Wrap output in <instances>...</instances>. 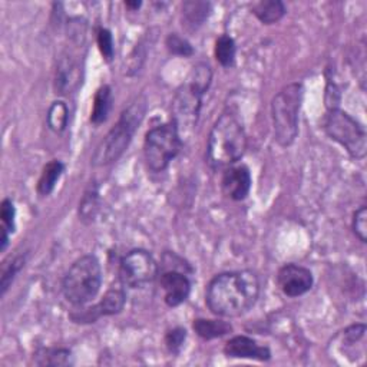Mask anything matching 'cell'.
Masks as SVG:
<instances>
[{
	"label": "cell",
	"mask_w": 367,
	"mask_h": 367,
	"mask_svg": "<svg viewBox=\"0 0 367 367\" xmlns=\"http://www.w3.org/2000/svg\"><path fill=\"white\" fill-rule=\"evenodd\" d=\"M260 281L250 270L229 272L214 277L205 291V303L212 314L239 317L257 301Z\"/></svg>",
	"instance_id": "6da1fadb"
},
{
	"label": "cell",
	"mask_w": 367,
	"mask_h": 367,
	"mask_svg": "<svg viewBox=\"0 0 367 367\" xmlns=\"http://www.w3.org/2000/svg\"><path fill=\"white\" fill-rule=\"evenodd\" d=\"M247 150V135L238 118L224 112L210 133L207 144V162L211 168L219 170L234 165Z\"/></svg>",
	"instance_id": "7a4b0ae2"
},
{
	"label": "cell",
	"mask_w": 367,
	"mask_h": 367,
	"mask_svg": "<svg viewBox=\"0 0 367 367\" xmlns=\"http://www.w3.org/2000/svg\"><path fill=\"white\" fill-rule=\"evenodd\" d=\"M211 78L212 72L208 65H197L174 98L172 122L181 138L184 135H190L197 127L202 96L208 91Z\"/></svg>",
	"instance_id": "3957f363"
},
{
	"label": "cell",
	"mask_w": 367,
	"mask_h": 367,
	"mask_svg": "<svg viewBox=\"0 0 367 367\" xmlns=\"http://www.w3.org/2000/svg\"><path fill=\"white\" fill-rule=\"evenodd\" d=\"M145 115V102H135L122 112L116 125L100 141L92 157L95 167L109 165L120 158L133 141V137Z\"/></svg>",
	"instance_id": "277c9868"
},
{
	"label": "cell",
	"mask_w": 367,
	"mask_h": 367,
	"mask_svg": "<svg viewBox=\"0 0 367 367\" xmlns=\"http://www.w3.org/2000/svg\"><path fill=\"white\" fill-rule=\"evenodd\" d=\"M303 102V86L290 83L283 88L272 102L274 137L279 145L290 147L299 135V113Z\"/></svg>",
	"instance_id": "5b68a950"
},
{
	"label": "cell",
	"mask_w": 367,
	"mask_h": 367,
	"mask_svg": "<svg viewBox=\"0 0 367 367\" xmlns=\"http://www.w3.org/2000/svg\"><path fill=\"white\" fill-rule=\"evenodd\" d=\"M102 286V270L95 256L78 259L62 281V293L73 306H85L93 300Z\"/></svg>",
	"instance_id": "8992f818"
},
{
	"label": "cell",
	"mask_w": 367,
	"mask_h": 367,
	"mask_svg": "<svg viewBox=\"0 0 367 367\" xmlns=\"http://www.w3.org/2000/svg\"><path fill=\"white\" fill-rule=\"evenodd\" d=\"M323 128L326 134L340 144L353 158L361 160L367 151V135L361 124L351 118L347 112L331 108L329 109Z\"/></svg>",
	"instance_id": "52a82bcc"
},
{
	"label": "cell",
	"mask_w": 367,
	"mask_h": 367,
	"mask_svg": "<svg viewBox=\"0 0 367 367\" xmlns=\"http://www.w3.org/2000/svg\"><path fill=\"white\" fill-rule=\"evenodd\" d=\"M181 147L182 138L172 120L170 124L150 130L144 143V155L148 168L154 172L165 171L181 151Z\"/></svg>",
	"instance_id": "ba28073f"
},
{
	"label": "cell",
	"mask_w": 367,
	"mask_h": 367,
	"mask_svg": "<svg viewBox=\"0 0 367 367\" xmlns=\"http://www.w3.org/2000/svg\"><path fill=\"white\" fill-rule=\"evenodd\" d=\"M158 276V264L145 250H133L120 262V283L131 289H143Z\"/></svg>",
	"instance_id": "9c48e42d"
},
{
	"label": "cell",
	"mask_w": 367,
	"mask_h": 367,
	"mask_svg": "<svg viewBox=\"0 0 367 367\" xmlns=\"http://www.w3.org/2000/svg\"><path fill=\"white\" fill-rule=\"evenodd\" d=\"M313 274L309 269L297 264H286L277 273V284L284 296L300 297L311 290Z\"/></svg>",
	"instance_id": "30bf717a"
},
{
	"label": "cell",
	"mask_w": 367,
	"mask_h": 367,
	"mask_svg": "<svg viewBox=\"0 0 367 367\" xmlns=\"http://www.w3.org/2000/svg\"><path fill=\"white\" fill-rule=\"evenodd\" d=\"M252 174L246 165H231L222 174L221 190L232 201L246 200L252 190Z\"/></svg>",
	"instance_id": "8fae6325"
},
{
	"label": "cell",
	"mask_w": 367,
	"mask_h": 367,
	"mask_svg": "<svg viewBox=\"0 0 367 367\" xmlns=\"http://www.w3.org/2000/svg\"><path fill=\"white\" fill-rule=\"evenodd\" d=\"M125 303H127V294H125L124 289L113 286L112 289H109L105 293L103 299L95 307L88 309L79 317H73V319L91 323L102 316H113V314L120 313L122 310H124Z\"/></svg>",
	"instance_id": "7c38bea8"
},
{
	"label": "cell",
	"mask_w": 367,
	"mask_h": 367,
	"mask_svg": "<svg viewBox=\"0 0 367 367\" xmlns=\"http://www.w3.org/2000/svg\"><path fill=\"white\" fill-rule=\"evenodd\" d=\"M160 283L164 291V300L170 307H178L190 297L191 283L188 277L178 270L162 273Z\"/></svg>",
	"instance_id": "4fadbf2b"
},
{
	"label": "cell",
	"mask_w": 367,
	"mask_h": 367,
	"mask_svg": "<svg viewBox=\"0 0 367 367\" xmlns=\"http://www.w3.org/2000/svg\"><path fill=\"white\" fill-rule=\"evenodd\" d=\"M224 353L231 358H250L259 361H267L272 357V351L266 346H260L256 340L247 336H235L225 343Z\"/></svg>",
	"instance_id": "5bb4252c"
},
{
	"label": "cell",
	"mask_w": 367,
	"mask_h": 367,
	"mask_svg": "<svg viewBox=\"0 0 367 367\" xmlns=\"http://www.w3.org/2000/svg\"><path fill=\"white\" fill-rule=\"evenodd\" d=\"M79 82H81V68L78 62L69 55L62 56L58 63L56 76H55L56 92H59L61 95L71 93L78 88Z\"/></svg>",
	"instance_id": "9a60e30c"
},
{
	"label": "cell",
	"mask_w": 367,
	"mask_h": 367,
	"mask_svg": "<svg viewBox=\"0 0 367 367\" xmlns=\"http://www.w3.org/2000/svg\"><path fill=\"white\" fill-rule=\"evenodd\" d=\"M254 16L264 25L277 24L286 15V6L280 0H264L253 6Z\"/></svg>",
	"instance_id": "2e32d148"
},
{
	"label": "cell",
	"mask_w": 367,
	"mask_h": 367,
	"mask_svg": "<svg viewBox=\"0 0 367 367\" xmlns=\"http://www.w3.org/2000/svg\"><path fill=\"white\" fill-rule=\"evenodd\" d=\"M112 91L108 85L100 86L96 91L95 99H93V108L91 113V122L93 125H100L108 119L109 112L112 109Z\"/></svg>",
	"instance_id": "e0dca14e"
},
{
	"label": "cell",
	"mask_w": 367,
	"mask_h": 367,
	"mask_svg": "<svg viewBox=\"0 0 367 367\" xmlns=\"http://www.w3.org/2000/svg\"><path fill=\"white\" fill-rule=\"evenodd\" d=\"M65 171V165L58 161V160H53L51 161L42 171L41 174V178L38 181V192L39 195L42 197H48L53 192L58 181L61 180L62 174Z\"/></svg>",
	"instance_id": "ac0fdd59"
},
{
	"label": "cell",
	"mask_w": 367,
	"mask_h": 367,
	"mask_svg": "<svg viewBox=\"0 0 367 367\" xmlns=\"http://www.w3.org/2000/svg\"><path fill=\"white\" fill-rule=\"evenodd\" d=\"M192 329L204 340L218 338L232 331V327L229 323L222 320H207V319H197L192 324Z\"/></svg>",
	"instance_id": "d6986e66"
},
{
	"label": "cell",
	"mask_w": 367,
	"mask_h": 367,
	"mask_svg": "<svg viewBox=\"0 0 367 367\" xmlns=\"http://www.w3.org/2000/svg\"><path fill=\"white\" fill-rule=\"evenodd\" d=\"M211 5L208 2H200V0H192V2H185L182 5V16L188 26L192 29L200 28L210 16Z\"/></svg>",
	"instance_id": "ffe728a7"
},
{
	"label": "cell",
	"mask_w": 367,
	"mask_h": 367,
	"mask_svg": "<svg viewBox=\"0 0 367 367\" xmlns=\"http://www.w3.org/2000/svg\"><path fill=\"white\" fill-rule=\"evenodd\" d=\"M68 120H69V109H68L66 103L62 102V100L53 102L49 108V112H48V125H49V128L53 133L61 134L66 130Z\"/></svg>",
	"instance_id": "44dd1931"
},
{
	"label": "cell",
	"mask_w": 367,
	"mask_h": 367,
	"mask_svg": "<svg viewBox=\"0 0 367 367\" xmlns=\"http://www.w3.org/2000/svg\"><path fill=\"white\" fill-rule=\"evenodd\" d=\"M235 42L227 36V35H221L217 42H215V59L217 62L224 66V68H229L232 66L234 61H235Z\"/></svg>",
	"instance_id": "7402d4cb"
},
{
	"label": "cell",
	"mask_w": 367,
	"mask_h": 367,
	"mask_svg": "<svg viewBox=\"0 0 367 367\" xmlns=\"http://www.w3.org/2000/svg\"><path fill=\"white\" fill-rule=\"evenodd\" d=\"M42 360L38 361V364L42 366H68L72 364V353L66 348H48L43 350L42 354H39Z\"/></svg>",
	"instance_id": "603a6c76"
},
{
	"label": "cell",
	"mask_w": 367,
	"mask_h": 367,
	"mask_svg": "<svg viewBox=\"0 0 367 367\" xmlns=\"http://www.w3.org/2000/svg\"><path fill=\"white\" fill-rule=\"evenodd\" d=\"M168 51L172 53V55H177V56H184V58H190L194 55V48L191 46V43L178 36L177 33H171L168 38H167V42H165Z\"/></svg>",
	"instance_id": "cb8c5ba5"
},
{
	"label": "cell",
	"mask_w": 367,
	"mask_h": 367,
	"mask_svg": "<svg viewBox=\"0 0 367 367\" xmlns=\"http://www.w3.org/2000/svg\"><path fill=\"white\" fill-rule=\"evenodd\" d=\"M25 266V259L24 257H16L15 260H12V263L9 266H6L4 269L2 273V280H0V287H2V294L5 296L8 289L11 287L15 276L21 272V269Z\"/></svg>",
	"instance_id": "d4e9b609"
},
{
	"label": "cell",
	"mask_w": 367,
	"mask_h": 367,
	"mask_svg": "<svg viewBox=\"0 0 367 367\" xmlns=\"http://www.w3.org/2000/svg\"><path fill=\"white\" fill-rule=\"evenodd\" d=\"M96 41H98V46H99V51H100L103 59H105L106 62H110V61L113 59V55H115L113 38H112L110 31H108V29H105V28H100V29L98 31Z\"/></svg>",
	"instance_id": "484cf974"
},
{
	"label": "cell",
	"mask_w": 367,
	"mask_h": 367,
	"mask_svg": "<svg viewBox=\"0 0 367 367\" xmlns=\"http://www.w3.org/2000/svg\"><path fill=\"white\" fill-rule=\"evenodd\" d=\"M15 217H16V208L12 200L6 198L2 202V208H0V218H2V228L9 231L11 234L15 232L16 224H15Z\"/></svg>",
	"instance_id": "4316f807"
},
{
	"label": "cell",
	"mask_w": 367,
	"mask_h": 367,
	"mask_svg": "<svg viewBox=\"0 0 367 367\" xmlns=\"http://www.w3.org/2000/svg\"><path fill=\"white\" fill-rule=\"evenodd\" d=\"M187 340V331L185 329L182 327H177V329H172L167 333L165 336V344H167V348L170 350V353L172 354H178L184 346Z\"/></svg>",
	"instance_id": "83f0119b"
},
{
	"label": "cell",
	"mask_w": 367,
	"mask_h": 367,
	"mask_svg": "<svg viewBox=\"0 0 367 367\" xmlns=\"http://www.w3.org/2000/svg\"><path fill=\"white\" fill-rule=\"evenodd\" d=\"M96 211H98V192L91 191L83 197L79 205V215L82 217V219L92 221L96 215Z\"/></svg>",
	"instance_id": "f1b7e54d"
},
{
	"label": "cell",
	"mask_w": 367,
	"mask_h": 367,
	"mask_svg": "<svg viewBox=\"0 0 367 367\" xmlns=\"http://www.w3.org/2000/svg\"><path fill=\"white\" fill-rule=\"evenodd\" d=\"M353 231L361 242H366V239H367V210L364 205L360 207L353 215Z\"/></svg>",
	"instance_id": "f546056e"
},
{
	"label": "cell",
	"mask_w": 367,
	"mask_h": 367,
	"mask_svg": "<svg viewBox=\"0 0 367 367\" xmlns=\"http://www.w3.org/2000/svg\"><path fill=\"white\" fill-rule=\"evenodd\" d=\"M364 333H366V326L364 324L350 326L343 331V343H346L348 346L356 344L364 336Z\"/></svg>",
	"instance_id": "4dcf8cb0"
},
{
	"label": "cell",
	"mask_w": 367,
	"mask_h": 367,
	"mask_svg": "<svg viewBox=\"0 0 367 367\" xmlns=\"http://www.w3.org/2000/svg\"><path fill=\"white\" fill-rule=\"evenodd\" d=\"M141 5H143L141 2H125V6L130 8V9H134V11H135V9H140Z\"/></svg>",
	"instance_id": "1f68e13d"
}]
</instances>
